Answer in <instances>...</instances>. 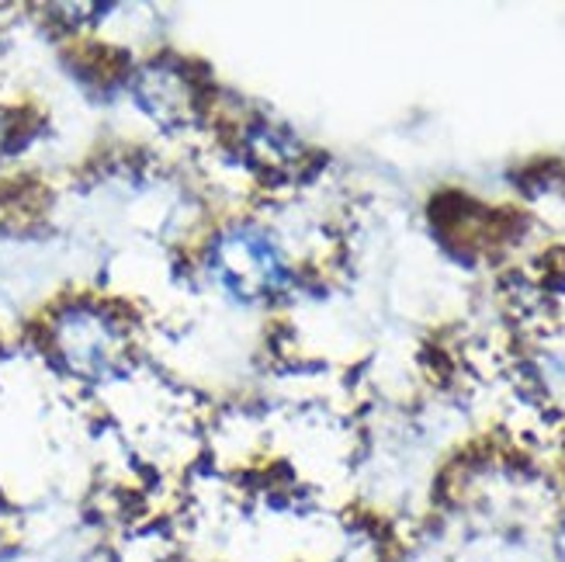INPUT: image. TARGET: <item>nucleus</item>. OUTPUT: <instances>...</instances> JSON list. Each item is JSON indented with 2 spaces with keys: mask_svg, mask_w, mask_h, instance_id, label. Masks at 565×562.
<instances>
[{
  "mask_svg": "<svg viewBox=\"0 0 565 562\" xmlns=\"http://www.w3.org/2000/svg\"><path fill=\"white\" fill-rule=\"evenodd\" d=\"M212 275L230 296L243 303H257L264 296H275L285 282V264L271 236L260 230L239 226L215 240L212 247Z\"/></svg>",
  "mask_w": 565,
  "mask_h": 562,
  "instance_id": "1",
  "label": "nucleus"
},
{
  "mask_svg": "<svg viewBox=\"0 0 565 562\" xmlns=\"http://www.w3.org/2000/svg\"><path fill=\"white\" fill-rule=\"evenodd\" d=\"M56 348L70 372L102 379L121 358V333L97 309L77 306L66 309L56 320Z\"/></svg>",
  "mask_w": 565,
  "mask_h": 562,
  "instance_id": "2",
  "label": "nucleus"
},
{
  "mask_svg": "<svg viewBox=\"0 0 565 562\" xmlns=\"http://www.w3.org/2000/svg\"><path fill=\"white\" fill-rule=\"evenodd\" d=\"M139 105L163 126H188L194 115V94L181 70L170 66H146L132 84Z\"/></svg>",
  "mask_w": 565,
  "mask_h": 562,
  "instance_id": "3",
  "label": "nucleus"
},
{
  "mask_svg": "<svg viewBox=\"0 0 565 562\" xmlns=\"http://www.w3.org/2000/svg\"><path fill=\"white\" fill-rule=\"evenodd\" d=\"M555 549H558V555L565 559V521H562V528H558V534H555Z\"/></svg>",
  "mask_w": 565,
  "mask_h": 562,
  "instance_id": "4",
  "label": "nucleus"
}]
</instances>
